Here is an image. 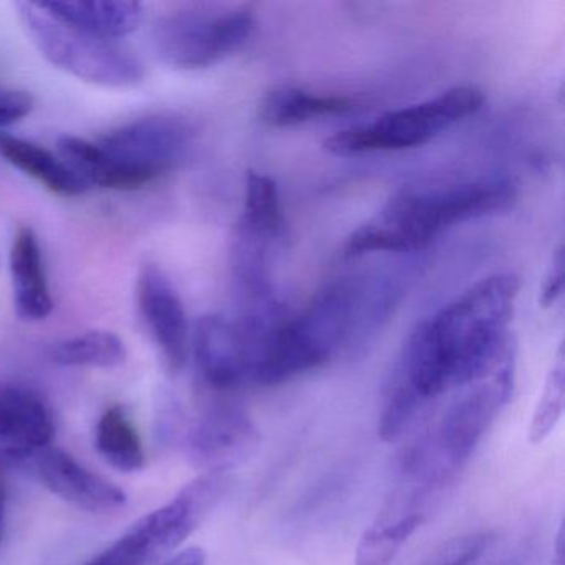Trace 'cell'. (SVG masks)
I'll use <instances>...</instances> for the list:
<instances>
[{
    "label": "cell",
    "instance_id": "6da1fadb",
    "mask_svg": "<svg viewBox=\"0 0 565 565\" xmlns=\"http://www.w3.org/2000/svg\"><path fill=\"white\" fill-rule=\"evenodd\" d=\"M519 287L514 274L486 277L423 320L409 333L390 383L426 405L488 379L514 359L509 323Z\"/></svg>",
    "mask_w": 565,
    "mask_h": 565
},
{
    "label": "cell",
    "instance_id": "7a4b0ae2",
    "mask_svg": "<svg viewBox=\"0 0 565 565\" xmlns=\"http://www.w3.org/2000/svg\"><path fill=\"white\" fill-rule=\"evenodd\" d=\"M515 198V184L501 177L399 191L350 234L343 256L356 259L366 254L423 249L455 224L508 211Z\"/></svg>",
    "mask_w": 565,
    "mask_h": 565
},
{
    "label": "cell",
    "instance_id": "3957f363",
    "mask_svg": "<svg viewBox=\"0 0 565 565\" xmlns=\"http://www.w3.org/2000/svg\"><path fill=\"white\" fill-rule=\"evenodd\" d=\"M190 140L183 120L158 115L124 125L97 143L67 135L58 140V151L88 186L134 191L173 170Z\"/></svg>",
    "mask_w": 565,
    "mask_h": 565
},
{
    "label": "cell",
    "instance_id": "277c9868",
    "mask_svg": "<svg viewBox=\"0 0 565 565\" xmlns=\"http://www.w3.org/2000/svg\"><path fill=\"white\" fill-rule=\"evenodd\" d=\"M514 390V359L475 385L446 409L436 428L406 451V482L441 494L465 468Z\"/></svg>",
    "mask_w": 565,
    "mask_h": 565
},
{
    "label": "cell",
    "instance_id": "5b68a950",
    "mask_svg": "<svg viewBox=\"0 0 565 565\" xmlns=\"http://www.w3.org/2000/svg\"><path fill=\"white\" fill-rule=\"evenodd\" d=\"M32 44L45 61L65 74L100 85L127 88L141 84L145 67L137 55L118 42L105 41L52 18L39 2L15 6Z\"/></svg>",
    "mask_w": 565,
    "mask_h": 565
},
{
    "label": "cell",
    "instance_id": "8992f818",
    "mask_svg": "<svg viewBox=\"0 0 565 565\" xmlns=\"http://www.w3.org/2000/svg\"><path fill=\"white\" fill-rule=\"evenodd\" d=\"M482 105L484 94L479 88H449L422 104L388 111L372 124L337 131L323 141V148L337 157H359L423 147L452 125L478 114Z\"/></svg>",
    "mask_w": 565,
    "mask_h": 565
},
{
    "label": "cell",
    "instance_id": "52a82bcc",
    "mask_svg": "<svg viewBox=\"0 0 565 565\" xmlns=\"http://www.w3.org/2000/svg\"><path fill=\"white\" fill-rule=\"evenodd\" d=\"M254 22L246 6L174 12L154 24V51L164 64L181 71L213 67L243 47Z\"/></svg>",
    "mask_w": 565,
    "mask_h": 565
},
{
    "label": "cell",
    "instance_id": "ba28073f",
    "mask_svg": "<svg viewBox=\"0 0 565 565\" xmlns=\"http://www.w3.org/2000/svg\"><path fill=\"white\" fill-rule=\"evenodd\" d=\"M260 448V433L239 406L214 403L191 426L188 451L194 465L221 475L253 458Z\"/></svg>",
    "mask_w": 565,
    "mask_h": 565
},
{
    "label": "cell",
    "instance_id": "9c48e42d",
    "mask_svg": "<svg viewBox=\"0 0 565 565\" xmlns=\"http://www.w3.org/2000/svg\"><path fill=\"white\" fill-rule=\"evenodd\" d=\"M138 307L151 339L173 372L186 365L191 353V332L183 300L161 267H141L137 282Z\"/></svg>",
    "mask_w": 565,
    "mask_h": 565
},
{
    "label": "cell",
    "instance_id": "30bf717a",
    "mask_svg": "<svg viewBox=\"0 0 565 565\" xmlns=\"http://www.w3.org/2000/svg\"><path fill=\"white\" fill-rule=\"evenodd\" d=\"M191 350L198 375L206 388L231 393L249 386L246 347L236 322L220 313H207L194 326Z\"/></svg>",
    "mask_w": 565,
    "mask_h": 565
},
{
    "label": "cell",
    "instance_id": "8fae6325",
    "mask_svg": "<svg viewBox=\"0 0 565 565\" xmlns=\"http://www.w3.org/2000/svg\"><path fill=\"white\" fill-rule=\"evenodd\" d=\"M54 433L51 406L35 390L0 385V461L34 458L51 446Z\"/></svg>",
    "mask_w": 565,
    "mask_h": 565
},
{
    "label": "cell",
    "instance_id": "7c38bea8",
    "mask_svg": "<svg viewBox=\"0 0 565 565\" xmlns=\"http://www.w3.org/2000/svg\"><path fill=\"white\" fill-rule=\"evenodd\" d=\"M34 469L42 484L64 501L90 512H115L127 504L124 489L102 478L58 448L42 449L34 456Z\"/></svg>",
    "mask_w": 565,
    "mask_h": 565
},
{
    "label": "cell",
    "instance_id": "4fadbf2b",
    "mask_svg": "<svg viewBox=\"0 0 565 565\" xmlns=\"http://www.w3.org/2000/svg\"><path fill=\"white\" fill-rule=\"evenodd\" d=\"M12 294L19 319L41 322L54 310L44 254L38 234L31 227H21L12 241L11 256Z\"/></svg>",
    "mask_w": 565,
    "mask_h": 565
},
{
    "label": "cell",
    "instance_id": "5bb4252c",
    "mask_svg": "<svg viewBox=\"0 0 565 565\" xmlns=\"http://www.w3.org/2000/svg\"><path fill=\"white\" fill-rule=\"evenodd\" d=\"M39 4L64 24L115 42L134 34L145 15L143 6L130 0H54Z\"/></svg>",
    "mask_w": 565,
    "mask_h": 565
},
{
    "label": "cell",
    "instance_id": "9a60e30c",
    "mask_svg": "<svg viewBox=\"0 0 565 565\" xmlns=\"http://www.w3.org/2000/svg\"><path fill=\"white\" fill-rule=\"evenodd\" d=\"M0 158L15 170L64 198L82 196L90 190L77 171L62 157L32 141L0 131Z\"/></svg>",
    "mask_w": 565,
    "mask_h": 565
},
{
    "label": "cell",
    "instance_id": "2e32d148",
    "mask_svg": "<svg viewBox=\"0 0 565 565\" xmlns=\"http://www.w3.org/2000/svg\"><path fill=\"white\" fill-rule=\"evenodd\" d=\"M352 98L342 95L317 94L306 88L284 85L274 88L259 105V117L274 128L296 127L317 118L335 117L355 110Z\"/></svg>",
    "mask_w": 565,
    "mask_h": 565
},
{
    "label": "cell",
    "instance_id": "e0dca14e",
    "mask_svg": "<svg viewBox=\"0 0 565 565\" xmlns=\"http://www.w3.org/2000/svg\"><path fill=\"white\" fill-rule=\"evenodd\" d=\"M284 221L282 203L276 181L267 174L249 171L244 184V204L236 231L276 244L282 237Z\"/></svg>",
    "mask_w": 565,
    "mask_h": 565
},
{
    "label": "cell",
    "instance_id": "ac0fdd59",
    "mask_svg": "<svg viewBox=\"0 0 565 565\" xmlns=\"http://www.w3.org/2000/svg\"><path fill=\"white\" fill-rule=\"evenodd\" d=\"M171 539L173 535L168 531L167 522L154 509L85 565H147L164 552L177 548Z\"/></svg>",
    "mask_w": 565,
    "mask_h": 565
},
{
    "label": "cell",
    "instance_id": "d6986e66",
    "mask_svg": "<svg viewBox=\"0 0 565 565\" xmlns=\"http://www.w3.org/2000/svg\"><path fill=\"white\" fill-rule=\"evenodd\" d=\"M95 446L102 458L118 471L135 472L145 468L143 441L124 406H110L95 429Z\"/></svg>",
    "mask_w": 565,
    "mask_h": 565
},
{
    "label": "cell",
    "instance_id": "ffe728a7",
    "mask_svg": "<svg viewBox=\"0 0 565 565\" xmlns=\"http://www.w3.org/2000/svg\"><path fill=\"white\" fill-rule=\"evenodd\" d=\"M128 359L127 345L114 332L92 330L55 343L51 360L62 366H87V369H117Z\"/></svg>",
    "mask_w": 565,
    "mask_h": 565
},
{
    "label": "cell",
    "instance_id": "44dd1931",
    "mask_svg": "<svg viewBox=\"0 0 565 565\" xmlns=\"http://www.w3.org/2000/svg\"><path fill=\"white\" fill-rule=\"evenodd\" d=\"M416 518H393L379 514L372 527L366 529L356 547L355 565H390L403 545L422 527Z\"/></svg>",
    "mask_w": 565,
    "mask_h": 565
},
{
    "label": "cell",
    "instance_id": "7402d4cb",
    "mask_svg": "<svg viewBox=\"0 0 565 565\" xmlns=\"http://www.w3.org/2000/svg\"><path fill=\"white\" fill-rule=\"evenodd\" d=\"M564 362L558 360L557 365L548 375L542 398L539 399L537 408L532 415L529 439L534 445L548 438L557 423L561 422L562 413H564Z\"/></svg>",
    "mask_w": 565,
    "mask_h": 565
},
{
    "label": "cell",
    "instance_id": "603a6c76",
    "mask_svg": "<svg viewBox=\"0 0 565 565\" xmlns=\"http://www.w3.org/2000/svg\"><path fill=\"white\" fill-rule=\"evenodd\" d=\"M34 110V98L28 92L0 85V128L24 120Z\"/></svg>",
    "mask_w": 565,
    "mask_h": 565
},
{
    "label": "cell",
    "instance_id": "cb8c5ba5",
    "mask_svg": "<svg viewBox=\"0 0 565 565\" xmlns=\"http://www.w3.org/2000/svg\"><path fill=\"white\" fill-rule=\"evenodd\" d=\"M562 286H564V250L558 249L542 287V306L548 307L555 303V300L561 297Z\"/></svg>",
    "mask_w": 565,
    "mask_h": 565
},
{
    "label": "cell",
    "instance_id": "d4e9b609",
    "mask_svg": "<svg viewBox=\"0 0 565 565\" xmlns=\"http://www.w3.org/2000/svg\"><path fill=\"white\" fill-rule=\"evenodd\" d=\"M204 561H206V555H204L203 548L190 547L178 552L161 565H204Z\"/></svg>",
    "mask_w": 565,
    "mask_h": 565
},
{
    "label": "cell",
    "instance_id": "484cf974",
    "mask_svg": "<svg viewBox=\"0 0 565 565\" xmlns=\"http://www.w3.org/2000/svg\"><path fill=\"white\" fill-rule=\"evenodd\" d=\"M565 534L564 525H561L557 532V539L554 544V555H552L551 565H565Z\"/></svg>",
    "mask_w": 565,
    "mask_h": 565
},
{
    "label": "cell",
    "instance_id": "4316f807",
    "mask_svg": "<svg viewBox=\"0 0 565 565\" xmlns=\"http://www.w3.org/2000/svg\"><path fill=\"white\" fill-rule=\"evenodd\" d=\"M2 524H4V486L0 482V532H2Z\"/></svg>",
    "mask_w": 565,
    "mask_h": 565
}]
</instances>
